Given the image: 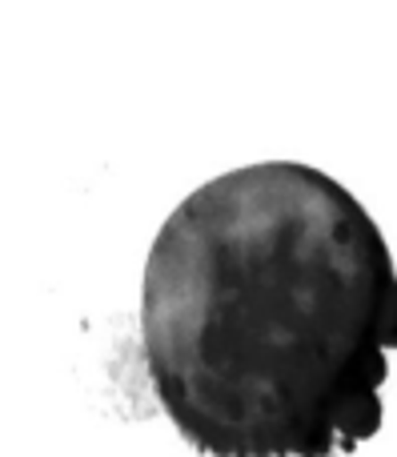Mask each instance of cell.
I'll list each match as a JSON object with an SVG mask.
<instances>
[{
    "label": "cell",
    "mask_w": 397,
    "mask_h": 457,
    "mask_svg": "<svg viewBox=\"0 0 397 457\" xmlns=\"http://www.w3.org/2000/svg\"><path fill=\"white\" fill-rule=\"evenodd\" d=\"M397 269L369 209L302 161L205 181L145 261L161 410L209 457H329L382 429Z\"/></svg>",
    "instance_id": "1"
}]
</instances>
